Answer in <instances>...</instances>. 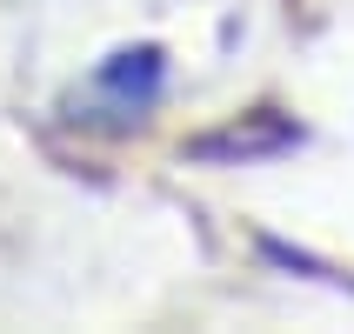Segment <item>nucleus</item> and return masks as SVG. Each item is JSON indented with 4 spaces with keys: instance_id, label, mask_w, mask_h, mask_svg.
<instances>
[{
    "instance_id": "nucleus-1",
    "label": "nucleus",
    "mask_w": 354,
    "mask_h": 334,
    "mask_svg": "<svg viewBox=\"0 0 354 334\" xmlns=\"http://www.w3.org/2000/svg\"><path fill=\"white\" fill-rule=\"evenodd\" d=\"M160 94H167V60L154 47H120L67 94L60 114L74 127H87V134H127L160 107Z\"/></svg>"
}]
</instances>
